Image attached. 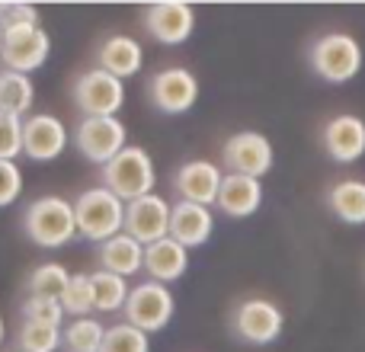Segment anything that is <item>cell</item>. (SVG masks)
Returning <instances> with one entry per match:
<instances>
[{"label":"cell","mask_w":365,"mask_h":352,"mask_svg":"<svg viewBox=\"0 0 365 352\" xmlns=\"http://www.w3.org/2000/svg\"><path fill=\"white\" fill-rule=\"evenodd\" d=\"M74 145L83 160L106 167L119 151H125V122L119 115H83L74 132Z\"/></svg>","instance_id":"obj_6"},{"label":"cell","mask_w":365,"mask_h":352,"mask_svg":"<svg viewBox=\"0 0 365 352\" xmlns=\"http://www.w3.org/2000/svg\"><path fill=\"white\" fill-rule=\"evenodd\" d=\"M170 214L173 205L164 195H141V199L125 205V234L138 240L141 247H151L158 240L170 237Z\"/></svg>","instance_id":"obj_10"},{"label":"cell","mask_w":365,"mask_h":352,"mask_svg":"<svg viewBox=\"0 0 365 352\" xmlns=\"http://www.w3.org/2000/svg\"><path fill=\"white\" fill-rule=\"evenodd\" d=\"M100 352H151V336L132 323H113L106 327Z\"/></svg>","instance_id":"obj_29"},{"label":"cell","mask_w":365,"mask_h":352,"mask_svg":"<svg viewBox=\"0 0 365 352\" xmlns=\"http://www.w3.org/2000/svg\"><path fill=\"white\" fill-rule=\"evenodd\" d=\"M96 259H100V269L115 272V276L128 279V276H135V272L145 269V247L122 231V234H115L113 240L100 244V253H96Z\"/></svg>","instance_id":"obj_21"},{"label":"cell","mask_w":365,"mask_h":352,"mask_svg":"<svg viewBox=\"0 0 365 352\" xmlns=\"http://www.w3.org/2000/svg\"><path fill=\"white\" fill-rule=\"evenodd\" d=\"M145 26L160 45H182L195 29V10L182 0H160L145 10Z\"/></svg>","instance_id":"obj_14"},{"label":"cell","mask_w":365,"mask_h":352,"mask_svg":"<svg viewBox=\"0 0 365 352\" xmlns=\"http://www.w3.org/2000/svg\"><path fill=\"white\" fill-rule=\"evenodd\" d=\"M321 141L330 160H336V164H356V160L365 157V119H359L353 113L334 115L324 125Z\"/></svg>","instance_id":"obj_16"},{"label":"cell","mask_w":365,"mask_h":352,"mask_svg":"<svg viewBox=\"0 0 365 352\" xmlns=\"http://www.w3.org/2000/svg\"><path fill=\"white\" fill-rule=\"evenodd\" d=\"M0 55H4V26H0Z\"/></svg>","instance_id":"obj_34"},{"label":"cell","mask_w":365,"mask_h":352,"mask_svg":"<svg viewBox=\"0 0 365 352\" xmlns=\"http://www.w3.org/2000/svg\"><path fill=\"white\" fill-rule=\"evenodd\" d=\"M74 103L83 115H115L125 106V83L100 68H90L74 81Z\"/></svg>","instance_id":"obj_9"},{"label":"cell","mask_w":365,"mask_h":352,"mask_svg":"<svg viewBox=\"0 0 365 352\" xmlns=\"http://www.w3.org/2000/svg\"><path fill=\"white\" fill-rule=\"evenodd\" d=\"M23 321L45 323V327H64V323H68V314H64V308H61V301H58V298H36V295H29L23 301Z\"/></svg>","instance_id":"obj_30"},{"label":"cell","mask_w":365,"mask_h":352,"mask_svg":"<svg viewBox=\"0 0 365 352\" xmlns=\"http://www.w3.org/2000/svg\"><path fill=\"white\" fill-rule=\"evenodd\" d=\"M186 269H189V250L173 237H164L158 244L145 247V272L151 276V282L170 285L186 276Z\"/></svg>","instance_id":"obj_20"},{"label":"cell","mask_w":365,"mask_h":352,"mask_svg":"<svg viewBox=\"0 0 365 352\" xmlns=\"http://www.w3.org/2000/svg\"><path fill=\"white\" fill-rule=\"evenodd\" d=\"M51 51V38L42 29V23H19V26H6L4 29V61L6 71L16 74H32L48 61Z\"/></svg>","instance_id":"obj_7"},{"label":"cell","mask_w":365,"mask_h":352,"mask_svg":"<svg viewBox=\"0 0 365 352\" xmlns=\"http://www.w3.org/2000/svg\"><path fill=\"white\" fill-rule=\"evenodd\" d=\"M68 147V125L51 113H32L23 119V157L45 164L58 160Z\"/></svg>","instance_id":"obj_12"},{"label":"cell","mask_w":365,"mask_h":352,"mask_svg":"<svg viewBox=\"0 0 365 352\" xmlns=\"http://www.w3.org/2000/svg\"><path fill=\"white\" fill-rule=\"evenodd\" d=\"M125 323L138 327L141 333H160L167 323L173 321V311H177V298L167 285L160 282H141L128 291V301H125Z\"/></svg>","instance_id":"obj_5"},{"label":"cell","mask_w":365,"mask_h":352,"mask_svg":"<svg viewBox=\"0 0 365 352\" xmlns=\"http://www.w3.org/2000/svg\"><path fill=\"white\" fill-rule=\"evenodd\" d=\"M23 231L36 247H64L77 237L74 221V202L64 195H38L23 212Z\"/></svg>","instance_id":"obj_1"},{"label":"cell","mask_w":365,"mask_h":352,"mask_svg":"<svg viewBox=\"0 0 365 352\" xmlns=\"http://www.w3.org/2000/svg\"><path fill=\"white\" fill-rule=\"evenodd\" d=\"M23 192V170L16 160H0V208L13 205Z\"/></svg>","instance_id":"obj_32"},{"label":"cell","mask_w":365,"mask_h":352,"mask_svg":"<svg viewBox=\"0 0 365 352\" xmlns=\"http://www.w3.org/2000/svg\"><path fill=\"white\" fill-rule=\"evenodd\" d=\"M36 100V87H32L29 74H16V71H0V113L19 115L23 119L32 109Z\"/></svg>","instance_id":"obj_23"},{"label":"cell","mask_w":365,"mask_h":352,"mask_svg":"<svg viewBox=\"0 0 365 352\" xmlns=\"http://www.w3.org/2000/svg\"><path fill=\"white\" fill-rule=\"evenodd\" d=\"M19 352H58L64 346L61 343V327H45V323L23 321L16 333Z\"/></svg>","instance_id":"obj_28"},{"label":"cell","mask_w":365,"mask_h":352,"mask_svg":"<svg viewBox=\"0 0 365 352\" xmlns=\"http://www.w3.org/2000/svg\"><path fill=\"white\" fill-rule=\"evenodd\" d=\"M285 327V317L276 301L269 298H244L231 314V330L250 346L276 343Z\"/></svg>","instance_id":"obj_8"},{"label":"cell","mask_w":365,"mask_h":352,"mask_svg":"<svg viewBox=\"0 0 365 352\" xmlns=\"http://www.w3.org/2000/svg\"><path fill=\"white\" fill-rule=\"evenodd\" d=\"M148 96H151L154 109H160V113L182 115L199 100V81L189 68H164L151 77Z\"/></svg>","instance_id":"obj_11"},{"label":"cell","mask_w":365,"mask_h":352,"mask_svg":"<svg viewBox=\"0 0 365 352\" xmlns=\"http://www.w3.org/2000/svg\"><path fill=\"white\" fill-rule=\"evenodd\" d=\"M4 333H6V327H4V317H0V343H4Z\"/></svg>","instance_id":"obj_33"},{"label":"cell","mask_w":365,"mask_h":352,"mask_svg":"<svg viewBox=\"0 0 365 352\" xmlns=\"http://www.w3.org/2000/svg\"><path fill=\"white\" fill-rule=\"evenodd\" d=\"M308 61L324 83H346L362 71V45L349 32H327L314 38Z\"/></svg>","instance_id":"obj_4"},{"label":"cell","mask_w":365,"mask_h":352,"mask_svg":"<svg viewBox=\"0 0 365 352\" xmlns=\"http://www.w3.org/2000/svg\"><path fill=\"white\" fill-rule=\"evenodd\" d=\"M221 180H225V173H221L218 164H212V160H189V164H182L173 173V189H177L180 202L212 208L218 202Z\"/></svg>","instance_id":"obj_15"},{"label":"cell","mask_w":365,"mask_h":352,"mask_svg":"<svg viewBox=\"0 0 365 352\" xmlns=\"http://www.w3.org/2000/svg\"><path fill=\"white\" fill-rule=\"evenodd\" d=\"M90 285H93V301H96V311H106V314H113V311H122L128 301V285L122 276H115V272H106V269H96L90 272Z\"/></svg>","instance_id":"obj_25"},{"label":"cell","mask_w":365,"mask_h":352,"mask_svg":"<svg viewBox=\"0 0 365 352\" xmlns=\"http://www.w3.org/2000/svg\"><path fill=\"white\" fill-rule=\"evenodd\" d=\"M74 221H77V237L106 244L115 234L125 231V202L109 192L106 186L83 189L74 199Z\"/></svg>","instance_id":"obj_2"},{"label":"cell","mask_w":365,"mask_h":352,"mask_svg":"<svg viewBox=\"0 0 365 352\" xmlns=\"http://www.w3.org/2000/svg\"><path fill=\"white\" fill-rule=\"evenodd\" d=\"M68 282H71V272L64 269V266L42 263L29 272L26 289H29V295H36V298H61V291L68 289Z\"/></svg>","instance_id":"obj_27"},{"label":"cell","mask_w":365,"mask_h":352,"mask_svg":"<svg viewBox=\"0 0 365 352\" xmlns=\"http://www.w3.org/2000/svg\"><path fill=\"white\" fill-rule=\"evenodd\" d=\"M23 154V119L0 113V160H16Z\"/></svg>","instance_id":"obj_31"},{"label":"cell","mask_w":365,"mask_h":352,"mask_svg":"<svg viewBox=\"0 0 365 352\" xmlns=\"http://www.w3.org/2000/svg\"><path fill=\"white\" fill-rule=\"evenodd\" d=\"M215 205H218V212H225L227 218H250V214L259 212V205H263V182L253 180V176L225 173Z\"/></svg>","instance_id":"obj_17"},{"label":"cell","mask_w":365,"mask_h":352,"mask_svg":"<svg viewBox=\"0 0 365 352\" xmlns=\"http://www.w3.org/2000/svg\"><path fill=\"white\" fill-rule=\"evenodd\" d=\"M221 160H225L227 173H240V176H266L272 170V145L266 135L259 132H237L225 141L221 147Z\"/></svg>","instance_id":"obj_13"},{"label":"cell","mask_w":365,"mask_h":352,"mask_svg":"<svg viewBox=\"0 0 365 352\" xmlns=\"http://www.w3.org/2000/svg\"><path fill=\"white\" fill-rule=\"evenodd\" d=\"M215 231V214L205 205H192V202H177L170 214V237L182 244L186 250L202 247Z\"/></svg>","instance_id":"obj_19"},{"label":"cell","mask_w":365,"mask_h":352,"mask_svg":"<svg viewBox=\"0 0 365 352\" xmlns=\"http://www.w3.org/2000/svg\"><path fill=\"white\" fill-rule=\"evenodd\" d=\"M16 352H19V349H16Z\"/></svg>","instance_id":"obj_35"},{"label":"cell","mask_w":365,"mask_h":352,"mask_svg":"<svg viewBox=\"0 0 365 352\" xmlns=\"http://www.w3.org/2000/svg\"><path fill=\"white\" fill-rule=\"evenodd\" d=\"M141 64H145V48L132 36H106L96 48V68L119 77V81L138 74Z\"/></svg>","instance_id":"obj_18"},{"label":"cell","mask_w":365,"mask_h":352,"mask_svg":"<svg viewBox=\"0 0 365 352\" xmlns=\"http://www.w3.org/2000/svg\"><path fill=\"white\" fill-rule=\"evenodd\" d=\"M327 205L343 224H365V182L343 180L327 192Z\"/></svg>","instance_id":"obj_22"},{"label":"cell","mask_w":365,"mask_h":352,"mask_svg":"<svg viewBox=\"0 0 365 352\" xmlns=\"http://www.w3.org/2000/svg\"><path fill=\"white\" fill-rule=\"evenodd\" d=\"M61 308L71 321L77 317H90L96 311V301H93V285H90V272H74L68 282V289L61 291Z\"/></svg>","instance_id":"obj_26"},{"label":"cell","mask_w":365,"mask_h":352,"mask_svg":"<svg viewBox=\"0 0 365 352\" xmlns=\"http://www.w3.org/2000/svg\"><path fill=\"white\" fill-rule=\"evenodd\" d=\"M106 327L96 317H77L61 327V343L68 352H100Z\"/></svg>","instance_id":"obj_24"},{"label":"cell","mask_w":365,"mask_h":352,"mask_svg":"<svg viewBox=\"0 0 365 352\" xmlns=\"http://www.w3.org/2000/svg\"><path fill=\"white\" fill-rule=\"evenodd\" d=\"M103 186L113 195H119L122 202H135L141 195H151L158 186V170H154V160L145 147L128 145L125 151H119L106 167H100Z\"/></svg>","instance_id":"obj_3"}]
</instances>
